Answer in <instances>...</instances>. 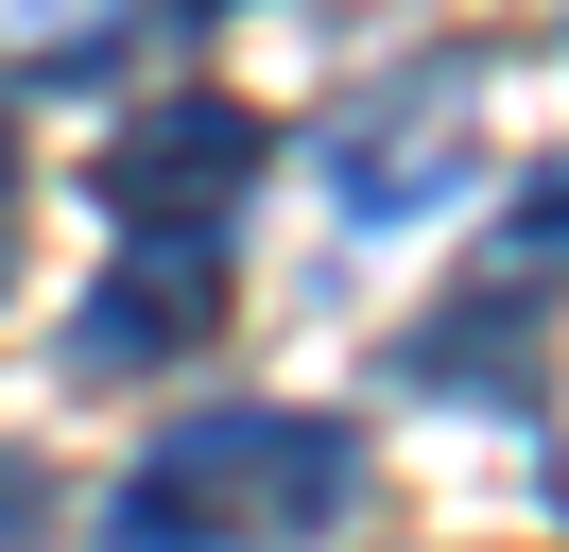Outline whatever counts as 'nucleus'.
Masks as SVG:
<instances>
[{"label":"nucleus","mask_w":569,"mask_h":552,"mask_svg":"<svg viewBox=\"0 0 569 552\" xmlns=\"http://www.w3.org/2000/svg\"><path fill=\"white\" fill-rule=\"evenodd\" d=\"M36 518H52V466H36V448H0V552L36 535Z\"/></svg>","instance_id":"0eeeda50"},{"label":"nucleus","mask_w":569,"mask_h":552,"mask_svg":"<svg viewBox=\"0 0 569 552\" xmlns=\"http://www.w3.org/2000/svg\"><path fill=\"white\" fill-rule=\"evenodd\" d=\"M466 103H483V52H431V69H380L362 103H328L311 121V190H328V225H362V241H397V225H431V207H466Z\"/></svg>","instance_id":"7ed1b4c3"},{"label":"nucleus","mask_w":569,"mask_h":552,"mask_svg":"<svg viewBox=\"0 0 569 552\" xmlns=\"http://www.w3.org/2000/svg\"><path fill=\"white\" fill-rule=\"evenodd\" d=\"M259 172H277V121H259L242 87H156V103H121V138L87 156V190H104V225L156 241V259H224V225H242Z\"/></svg>","instance_id":"f03ea898"},{"label":"nucleus","mask_w":569,"mask_h":552,"mask_svg":"<svg viewBox=\"0 0 569 552\" xmlns=\"http://www.w3.org/2000/svg\"><path fill=\"white\" fill-rule=\"evenodd\" d=\"M0 276H18V87H0Z\"/></svg>","instance_id":"6e6552de"},{"label":"nucleus","mask_w":569,"mask_h":552,"mask_svg":"<svg viewBox=\"0 0 569 552\" xmlns=\"http://www.w3.org/2000/svg\"><path fill=\"white\" fill-rule=\"evenodd\" d=\"M483 276H518V294H552V276H569V156H535V172H518V207H500Z\"/></svg>","instance_id":"423d86ee"},{"label":"nucleus","mask_w":569,"mask_h":552,"mask_svg":"<svg viewBox=\"0 0 569 552\" xmlns=\"http://www.w3.org/2000/svg\"><path fill=\"white\" fill-rule=\"evenodd\" d=\"M208 328H224V259H156V241H121L104 294L70 310V363H87V379H121V363H190Z\"/></svg>","instance_id":"39448f33"},{"label":"nucleus","mask_w":569,"mask_h":552,"mask_svg":"<svg viewBox=\"0 0 569 552\" xmlns=\"http://www.w3.org/2000/svg\"><path fill=\"white\" fill-rule=\"evenodd\" d=\"M535 328H552V294H518V276H466L431 328H397V379H415V397L535 414Z\"/></svg>","instance_id":"20e7f679"},{"label":"nucleus","mask_w":569,"mask_h":552,"mask_svg":"<svg viewBox=\"0 0 569 552\" xmlns=\"http://www.w3.org/2000/svg\"><path fill=\"white\" fill-rule=\"evenodd\" d=\"M362 518V432L311 397H208L104 483V552H311Z\"/></svg>","instance_id":"f257e3e1"}]
</instances>
